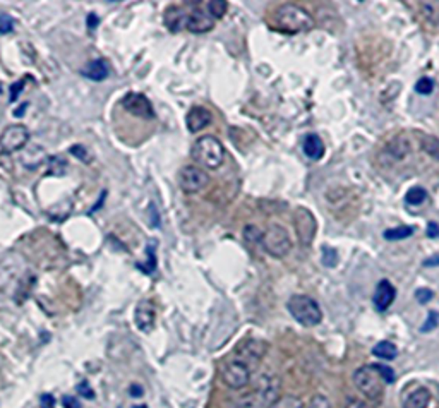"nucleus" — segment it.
I'll return each mask as SVG.
<instances>
[{
  "label": "nucleus",
  "instance_id": "nucleus-4",
  "mask_svg": "<svg viewBox=\"0 0 439 408\" xmlns=\"http://www.w3.org/2000/svg\"><path fill=\"white\" fill-rule=\"evenodd\" d=\"M278 377L264 374V376L260 377L256 388L241 400L239 408H269L278 400Z\"/></svg>",
  "mask_w": 439,
  "mask_h": 408
},
{
  "label": "nucleus",
  "instance_id": "nucleus-1",
  "mask_svg": "<svg viewBox=\"0 0 439 408\" xmlns=\"http://www.w3.org/2000/svg\"><path fill=\"white\" fill-rule=\"evenodd\" d=\"M216 19L211 16L206 2H186L180 6H170L165 13V26L168 31L179 33L182 29L205 35L215 28Z\"/></svg>",
  "mask_w": 439,
  "mask_h": 408
},
{
  "label": "nucleus",
  "instance_id": "nucleus-10",
  "mask_svg": "<svg viewBox=\"0 0 439 408\" xmlns=\"http://www.w3.org/2000/svg\"><path fill=\"white\" fill-rule=\"evenodd\" d=\"M29 131L23 124H10L0 134V150L3 153H17L28 144Z\"/></svg>",
  "mask_w": 439,
  "mask_h": 408
},
{
  "label": "nucleus",
  "instance_id": "nucleus-6",
  "mask_svg": "<svg viewBox=\"0 0 439 408\" xmlns=\"http://www.w3.org/2000/svg\"><path fill=\"white\" fill-rule=\"evenodd\" d=\"M353 383L357 389L371 400H379L383 395V388H385V379L379 374L376 363L371 366H362L360 369L356 370L353 374Z\"/></svg>",
  "mask_w": 439,
  "mask_h": 408
},
{
  "label": "nucleus",
  "instance_id": "nucleus-39",
  "mask_svg": "<svg viewBox=\"0 0 439 408\" xmlns=\"http://www.w3.org/2000/svg\"><path fill=\"white\" fill-rule=\"evenodd\" d=\"M426 235L429 237V239H438V237H439V225L436 223V221H431V223L427 225Z\"/></svg>",
  "mask_w": 439,
  "mask_h": 408
},
{
  "label": "nucleus",
  "instance_id": "nucleus-33",
  "mask_svg": "<svg viewBox=\"0 0 439 408\" xmlns=\"http://www.w3.org/2000/svg\"><path fill=\"white\" fill-rule=\"evenodd\" d=\"M26 81H28V76H26L24 79L16 81V83H14L13 86H10V98H9L10 103H14L17 98H19V95H21V93H23V88H24Z\"/></svg>",
  "mask_w": 439,
  "mask_h": 408
},
{
  "label": "nucleus",
  "instance_id": "nucleus-9",
  "mask_svg": "<svg viewBox=\"0 0 439 408\" xmlns=\"http://www.w3.org/2000/svg\"><path fill=\"white\" fill-rule=\"evenodd\" d=\"M221 379L232 389H242L250 383V367L244 361L235 357L221 369Z\"/></svg>",
  "mask_w": 439,
  "mask_h": 408
},
{
  "label": "nucleus",
  "instance_id": "nucleus-20",
  "mask_svg": "<svg viewBox=\"0 0 439 408\" xmlns=\"http://www.w3.org/2000/svg\"><path fill=\"white\" fill-rule=\"evenodd\" d=\"M372 354L376 355V357L383 359V361H393V359H397L398 355V348L397 345L393 343V341H379V343L374 345V348H372Z\"/></svg>",
  "mask_w": 439,
  "mask_h": 408
},
{
  "label": "nucleus",
  "instance_id": "nucleus-36",
  "mask_svg": "<svg viewBox=\"0 0 439 408\" xmlns=\"http://www.w3.org/2000/svg\"><path fill=\"white\" fill-rule=\"evenodd\" d=\"M308 408H331V403H330V400L324 398V396H314Z\"/></svg>",
  "mask_w": 439,
  "mask_h": 408
},
{
  "label": "nucleus",
  "instance_id": "nucleus-21",
  "mask_svg": "<svg viewBox=\"0 0 439 408\" xmlns=\"http://www.w3.org/2000/svg\"><path fill=\"white\" fill-rule=\"evenodd\" d=\"M414 232H415V228L410 227V225H401V227L388 228L385 233H383V237H385L386 240H390V242H397V240L408 239V237L414 235Z\"/></svg>",
  "mask_w": 439,
  "mask_h": 408
},
{
  "label": "nucleus",
  "instance_id": "nucleus-3",
  "mask_svg": "<svg viewBox=\"0 0 439 408\" xmlns=\"http://www.w3.org/2000/svg\"><path fill=\"white\" fill-rule=\"evenodd\" d=\"M273 21H275L276 29L289 33V35L309 31L314 26V19H312L311 14L302 7L294 6V3H285V6L278 7Z\"/></svg>",
  "mask_w": 439,
  "mask_h": 408
},
{
  "label": "nucleus",
  "instance_id": "nucleus-17",
  "mask_svg": "<svg viewBox=\"0 0 439 408\" xmlns=\"http://www.w3.org/2000/svg\"><path fill=\"white\" fill-rule=\"evenodd\" d=\"M81 74H83L86 79L99 83V81H105L106 77H109L110 69H109V64H106V61H103V58H95V61L88 62L86 68L81 69Z\"/></svg>",
  "mask_w": 439,
  "mask_h": 408
},
{
  "label": "nucleus",
  "instance_id": "nucleus-5",
  "mask_svg": "<svg viewBox=\"0 0 439 408\" xmlns=\"http://www.w3.org/2000/svg\"><path fill=\"white\" fill-rule=\"evenodd\" d=\"M287 309H289L290 316H292L298 324L305 326V328H312V326L319 324L321 319H323L319 304L309 295L290 297L289 302H287Z\"/></svg>",
  "mask_w": 439,
  "mask_h": 408
},
{
  "label": "nucleus",
  "instance_id": "nucleus-22",
  "mask_svg": "<svg viewBox=\"0 0 439 408\" xmlns=\"http://www.w3.org/2000/svg\"><path fill=\"white\" fill-rule=\"evenodd\" d=\"M269 408H305L304 403H302L301 398L292 395H285V396H280L275 403H273Z\"/></svg>",
  "mask_w": 439,
  "mask_h": 408
},
{
  "label": "nucleus",
  "instance_id": "nucleus-31",
  "mask_svg": "<svg viewBox=\"0 0 439 408\" xmlns=\"http://www.w3.org/2000/svg\"><path fill=\"white\" fill-rule=\"evenodd\" d=\"M14 31V19L7 14H0V35H9Z\"/></svg>",
  "mask_w": 439,
  "mask_h": 408
},
{
  "label": "nucleus",
  "instance_id": "nucleus-37",
  "mask_svg": "<svg viewBox=\"0 0 439 408\" xmlns=\"http://www.w3.org/2000/svg\"><path fill=\"white\" fill-rule=\"evenodd\" d=\"M345 408H371L367 405L364 400H359V398H349L345 403Z\"/></svg>",
  "mask_w": 439,
  "mask_h": 408
},
{
  "label": "nucleus",
  "instance_id": "nucleus-19",
  "mask_svg": "<svg viewBox=\"0 0 439 408\" xmlns=\"http://www.w3.org/2000/svg\"><path fill=\"white\" fill-rule=\"evenodd\" d=\"M431 403V393L427 388H417L405 398L404 408H427Z\"/></svg>",
  "mask_w": 439,
  "mask_h": 408
},
{
  "label": "nucleus",
  "instance_id": "nucleus-38",
  "mask_svg": "<svg viewBox=\"0 0 439 408\" xmlns=\"http://www.w3.org/2000/svg\"><path fill=\"white\" fill-rule=\"evenodd\" d=\"M62 405H64V408H81V403L77 402L76 396H71V395L62 398Z\"/></svg>",
  "mask_w": 439,
  "mask_h": 408
},
{
  "label": "nucleus",
  "instance_id": "nucleus-32",
  "mask_svg": "<svg viewBox=\"0 0 439 408\" xmlns=\"http://www.w3.org/2000/svg\"><path fill=\"white\" fill-rule=\"evenodd\" d=\"M376 367H378L379 374H381V377L385 379L386 384H393L394 379H397V376H394V370L391 369L390 366H381V363H376Z\"/></svg>",
  "mask_w": 439,
  "mask_h": 408
},
{
  "label": "nucleus",
  "instance_id": "nucleus-28",
  "mask_svg": "<svg viewBox=\"0 0 439 408\" xmlns=\"http://www.w3.org/2000/svg\"><path fill=\"white\" fill-rule=\"evenodd\" d=\"M438 324H439V314L436 313V311H429L426 322H424V326L420 328V333L434 331V329L438 328Z\"/></svg>",
  "mask_w": 439,
  "mask_h": 408
},
{
  "label": "nucleus",
  "instance_id": "nucleus-16",
  "mask_svg": "<svg viewBox=\"0 0 439 408\" xmlns=\"http://www.w3.org/2000/svg\"><path fill=\"white\" fill-rule=\"evenodd\" d=\"M264 352H266V345H264L263 341L249 340V341H246L241 348H239L237 359H241V361H244L247 366L253 367V366H256L261 359H263Z\"/></svg>",
  "mask_w": 439,
  "mask_h": 408
},
{
  "label": "nucleus",
  "instance_id": "nucleus-11",
  "mask_svg": "<svg viewBox=\"0 0 439 408\" xmlns=\"http://www.w3.org/2000/svg\"><path fill=\"white\" fill-rule=\"evenodd\" d=\"M120 105L124 107L125 112L134 115V117L146 118V120L154 118L153 105H151V102L147 100V96L141 95V93H127L122 98V103H120Z\"/></svg>",
  "mask_w": 439,
  "mask_h": 408
},
{
  "label": "nucleus",
  "instance_id": "nucleus-43",
  "mask_svg": "<svg viewBox=\"0 0 439 408\" xmlns=\"http://www.w3.org/2000/svg\"><path fill=\"white\" fill-rule=\"evenodd\" d=\"M28 105H29V103H23V107H19V109L14 110V117H21V115H24L26 109H28Z\"/></svg>",
  "mask_w": 439,
  "mask_h": 408
},
{
  "label": "nucleus",
  "instance_id": "nucleus-30",
  "mask_svg": "<svg viewBox=\"0 0 439 408\" xmlns=\"http://www.w3.org/2000/svg\"><path fill=\"white\" fill-rule=\"evenodd\" d=\"M244 237L249 244H261V239H263V232H260L257 227L247 225V227L244 228Z\"/></svg>",
  "mask_w": 439,
  "mask_h": 408
},
{
  "label": "nucleus",
  "instance_id": "nucleus-23",
  "mask_svg": "<svg viewBox=\"0 0 439 408\" xmlns=\"http://www.w3.org/2000/svg\"><path fill=\"white\" fill-rule=\"evenodd\" d=\"M146 254H147V265H136L143 273L151 274L157 269V256H154V244L150 242L146 246Z\"/></svg>",
  "mask_w": 439,
  "mask_h": 408
},
{
  "label": "nucleus",
  "instance_id": "nucleus-26",
  "mask_svg": "<svg viewBox=\"0 0 439 408\" xmlns=\"http://www.w3.org/2000/svg\"><path fill=\"white\" fill-rule=\"evenodd\" d=\"M321 261H323V265L326 266V268H335V266L338 265V252L335 249H331V247L324 246L323 247V258H321Z\"/></svg>",
  "mask_w": 439,
  "mask_h": 408
},
{
  "label": "nucleus",
  "instance_id": "nucleus-25",
  "mask_svg": "<svg viewBox=\"0 0 439 408\" xmlns=\"http://www.w3.org/2000/svg\"><path fill=\"white\" fill-rule=\"evenodd\" d=\"M208 9L209 13H211V16L215 17L216 21L221 19V17L227 14V9H228V3L225 2V0H208Z\"/></svg>",
  "mask_w": 439,
  "mask_h": 408
},
{
  "label": "nucleus",
  "instance_id": "nucleus-7",
  "mask_svg": "<svg viewBox=\"0 0 439 408\" xmlns=\"http://www.w3.org/2000/svg\"><path fill=\"white\" fill-rule=\"evenodd\" d=\"M261 246L273 258H285L292 249V242H290L289 232L282 227V225H269L266 232H263V239H261Z\"/></svg>",
  "mask_w": 439,
  "mask_h": 408
},
{
  "label": "nucleus",
  "instance_id": "nucleus-18",
  "mask_svg": "<svg viewBox=\"0 0 439 408\" xmlns=\"http://www.w3.org/2000/svg\"><path fill=\"white\" fill-rule=\"evenodd\" d=\"M302 150H304L305 157L309 159H314V162L324 157V143L317 134L305 136L304 143H302Z\"/></svg>",
  "mask_w": 439,
  "mask_h": 408
},
{
  "label": "nucleus",
  "instance_id": "nucleus-41",
  "mask_svg": "<svg viewBox=\"0 0 439 408\" xmlns=\"http://www.w3.org/2000/svg\"><path fill=\"white\" fill-rule=\"evenodd\" d=\"M98 23H99V19L97 14H90V16H88V28H90L91 31H95V29L98 28Z\"/></svg>",
  "mask_w": 439,
  "mask_h": 408
},
{
  "label": "nucleus",
  "instance_id": "nucleus-24",
  "mask_svg": "<svg viewBox=\"0 0 439 408\" xmlns=\"http://www.w3.org/2000/svg\"><path fill=\"white\" fill-rule=\"evenodd\" d=\"M426 199L427 191L424 187H412L410 191L407 192V196H405V201L412 204V206H419V204H422Z\"/></svg>",
  "mask_w": 439,
  "mask_h": 408
},
{
  "label": "nucleus",
  "instance_id": "nucleus-15",
  "mask_svg": "<svg viewBox=\"0 0 439 408\" xmlns=\"http://www.w3.org/2000/svg\"><path fill=\"white\" fill-rule=\"evenodd\" d=\"M394 297H397V288L391 285L388 280H381L376 287L374 295H372V304H374L376 311L378 313H385L386 309L394 302Z\"/></svg>",
  "mask_w": 439,
  "mask_h": 408
},
{
  "label": "nucleus",
  "instance_id": "nucleus-42",
  "mask_svg": "<svg viewBox=\"0 0 439 408\" xmlns=\"http://www.w3.org/2000/svg\"><path fill=\"white\" fill-rule=\"evenodd\" d=\"M422 265L426 266V268H431V266H439V256L436 254V256H433V258L426 259V261H424Z\"/></svg>",
  "mask_w": 439,
  "mask_h": 408
},
{
  "label": "nucleus",
  "instance_id": "nucleus-40",
  "mask_svg": "<svg viewBox=\"0 0 439 408\" xmlns=\"http://www.w3.org/2000/svg\"><path fill=\"white\" fill-rule=\"evenodd\" d=\"M40 403H42V408H55V398L51 395H43Z\"/></svg>",
  "mask_w": 439,
  "mask_h": 408
},
{
  "label": "nucleus",
  "instance_id": "nucleus-44",
  "mask_svg": "<svg viewBox=\"0 0 439 408\" xmlns=\"http://www.w3.org/2000/svg\"><path fill=\"white\" fill-rule=\"evenodd\" d=\"M129 391H132L131 393L132 396H141V388H139V386H131V389H129Z\"/></svg>",
  "mask_w": 439,
  "mask_h": 408
},
{
  "label": "nucleus",
  "instance_id": "nucleus-8",
  "mask_svg": "<svg viewBox=\"0 0 439 408\" xmlns=\"http://www.w3.org/2000/svg\"><path fill=\"white\" fill-rule=\"evenodd\" d=\"M179 187L186 194H195L208 187L209 175L205 168L198 165H186L179 170Z\"/></svg>",
  "mask_w": 439,
  "mask_h": 408
},
{
  "label": "nucleus",
  "instance_id": "nucleus-2",
  "mask_svg": "<svg viewBox=\"0 0 439 408\" xmlns=\"http://www.w3.org/2000/svg\"><path fill=\"white\" fill-rule=\"evenodd\" d=\"M191 158L201 168L216 170L223 165L225 162V146L216 136L206 134L201 136L193 144L191 150Z\"/></svg>",
  "mask_w": 439,
  "mask_h": 408
},
{
  "label": "nucleus",
  "instance_id": "nucleus-29",
  "mask_svg": "<svg viewBox=\"0 0 439 408\" xmlns=\"http://www.w3.org/2000/svg\"><path fill=\"white\" fill-rule=\"evenodd\" d=\"M69 151H71V155H74L77 159H81L83 163H91L90 151H88V148L83 146V144H74Z\"/></svg>",
  "mask_w": 439,
  "mask_h": 408
},
{
  "label": "nucleus",
  "instance_id": "nucleus-35",
  "mask_svg": "<svg viewBox=\"0 0 439 408\" xmlns=\"http://www.w3.org/2000/svg\"><path fill=\"white\" fill-rule=\"evenodd\" d=\"M77 393H79L81 396H84V398H88V400H93L95 398V393H93V389H91V386L86 383V381H83V383H79L77 384Z\"/></svg>",
  "mask_w": 439,
  "mask_h": 408
},
{
  "label": "nucleus",
  "instance_id": "nucleus-34",
  "mask_svg": "<svg viewBox=\"0 0 439 408\" xmlns=\"http://www.w3.org/2000/svg\"><path fill=\"white\" fill-rule=\"evenodd\" d=\"M433 297H434V292L431 290V288H419V290L415 292V299H417V302L419 304H427V302H431V300H433Z\"/></svg>",
  "mask_w": 439,
  "mask_h": 408
},
{
  "label": "nucleus",
  "instance_id": "nucleus-14",
  "mask_svg": "<svg viewBox=\"0 0 439 408\" xmlns=\"http://www.w3.org/2000/svg\"><path fill=\"white\" fill-rule=\"evenodd\" d=\"M154 317H157V313H154V306L151 300H143L138 304L134 311V324L139 331L150 333L154 326Z\"/></svg>",
  "mask_w": 439,
  "mask_h": 408
},
{
  "label": "nucleus",
  "instance_id": "nucleus-13",
  "mask_svg": "<svg viewBox=\"0 0 439 408\" xmlns=\"http://www.w3.org/2000/svg\"><path fill=\"white\" fill-rule=\"evenodd\" d=\"M213 113L205 107H193L186 115V125L187 131L198 134V132L205 131L208 125H211Z\"/></svg>",
  "mask_w": 439,
  "mask_h": 408
},
{
  "label": "nucleus",
  "instance_id": "nucleus-45",
  "mask_svg": "<svg viewBox=\"0 0 439 408\" xmlns=\"http://www.w3.org/2000/svg\"><path fill=\"white\" fill-rule=\"evenodd\" d=\"M131 408H147L146 405H132Z\"/></svg>",
  "mask_w": 439,
  "mask_h": 408
},
{
  "label": "nucleus",
  "instance_id": "nucleus-27",
  "mask_svg": "<svg viewBox=\"0 0 439 408\" xmlns=\"http://www.w3.org/2000/svg\"><path fill=\"white\" fill-rule=\"evenodd\" d=\"M415 91L419 95H431L434 91V81L431 77H420L415 83Z\"/></svg>",
  "mask_w": 439,
  "mask_h": 408
},
{
  "label": "nucleus",
  "instance_id": "nucleus-12",
  "mask_svg": "<svg viewBox=\"0 0 439 408\" xmlns=\"http://www.w3.org/2000/svg\"><path fill=\"white\" fill-rule=\"evenodd\" d=\"M295 228H297V235L298 240H301L304 246H309L312 242L316 235V220L312 217V213L305 207H298L295 211Z\"/></svg>",
  "mask_w": 439,
  "mask_h": 408
}]
</instances>
